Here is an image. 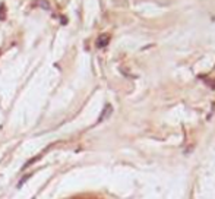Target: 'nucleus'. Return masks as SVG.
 <instances>
[{"label": "nucleus", "instance_id": "nucleus-5", "mask_svg": "<svg viewBox=\"0 0 215 199\" xmlns=\"http://www.w3.org/2000/svg\"><path fill=\"white\" fill-rule=\"evenodd\" d=\"M32 176V173H29V174H26V176H23L22 177V180H21V182H19V183H18V188H21V186H22L23 183H25V182H26V180H28V179H29V177Z\"/></svg>", "mask_w": 215, "mask_h": 199}, {"label": "nucleus", "instance_id": "nucleus-1", "mask_svg": "<svg viewBox=\"0 0 215 199\" xmlns=\"http://www.w3.org/2000/svg\"><path fill=\"white\" fill-rule=\"evenodd\" d=\"M108 41H110V37L107 34H102V35H100V38L97 40V47L102 48V47H105V45L108 44Z\"/></svg>", "mask_w": 215, "mask_h": 199}, {"label": "nucleus", "instance_id": "nucleus-3", "mask_svg": "<svg viewBox=\"0 0 215 199\" xmlns=\"http://www.w3.org/2000/svg\"><path fill=\"white\" fill-rule=\"evenodd\" d=\"M6 19V6L5 3L0 5V21H5Z\"/></svg>", "mask_w": 215, "mask_h": 199}, {"label": "nucleus", "instance_id": "nucleus-2", "mask_svg": "<svg viewBox=\"0 0 215 199\" xmlns=\"http://www.w3.org/2000/svg\"><path fill=\"white\" fill-rule=\"evenodd\" d=\"M41 157H43V155L40 154V155H35V157H32V158H29V160H28V161H26V163H25V164L22 166V170H26V168H29V167L32 166V164H35V163H37V161H38Z\"/></svg>", "mask_w": 215, "mask_h": 199}, {"label": "nucleus", "instance_id": "nucleus-4", "mask_svg": "<svg viewBox=\"0 0 215 199\" xmlns=\"http://www.w3.org/2000/svg\"><path fill=\"white\" fill-rule=\"evenodd\" d=\"M110 111H111V106H107V107L104 109V111H102V114L100 116V120H98V122H102V120H104V117L110 114Z\"/></svg>", "mask_w": 215, "mask_h": 199}]
</instances>
